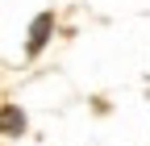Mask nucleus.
<instances>
[{
	"label": "nucleus",
	"mask_w": 150,
	"mask_h": 146,
	"mask_svg": "<svg viewBox=\"0 0 150 146\" xmlns=\"http://www.w3.org/2000/svg\"><path fill=\"white\" fill-rule=\"evenodd\" d=\"M4 121H8V134H13V130H21V125H25L21 117H17V108H8V113H4Z\"/></svg>",
	"instance_id": "obj_2"
},
{
	"label": "nucleus",
	"mask_w": 150,
	"mask_h": 146,
	"mask_svg": "<svg viewBox=\"0 0 150 146\" xmlns=\"http://www.w3.org/2000/svg\"><path fill=\"white\" fill-rule=\"evenodd\" d=\"M50 25H54V17H50V13L33 17V25H29V54H38V50L46 46V38H50Z\"/></svg>",
	"instance_id": "obj_1"
}]
</instances>
